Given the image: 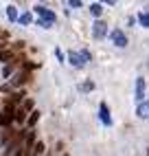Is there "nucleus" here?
<instances>
[{
  "instance_id": "nucleus-14",
  "label": "nucleus",
  "mask_w": 149,
  "mask_h": 156,
  "mask_svg": "<svg viewBox=\"0 0 149 156\" xmlns=\"http://www.w3.org/2000/svg\"><path fill=\"white\" fill-rule=\"evenodd\" d=\"M44 152H46V145L42 143V141L33 143V147H31V154H44Z\"/></svg>"
},
{
  "instance_id": "nucleus-26",
  "label": "nucleus",
  "mask_w": 149,
  "mask_h": 156,
  "mask_svg": "<svg viewBox=\"0 0 149 156\" xmlns=\"http://www.w3.org/2000/svg\"><path fill=\"white\" fill-rule=\"evenodd\" d=\"M2 48H7V42H5L2 37H0V51H2Z\"/></svg>"
},
{
  "instance_id": "nucleus-8",
  "label": "nucleus",
  "mask_w": 149,
  "mask_h": 156,
  "mask_svg": "<svg viewBox=\"0 0 149 156\" xmlns=\"http://www.w3.org/2000/svg\"><path fill=\"white\" fill-rule=\"evenodd\" d=\"M24 147L26 150H31V147H33V143H35V130L33 128H31V130H26V134H24Z\"/></svg>"
},
{
  "instance_id": "nucleus-16",
  "label": "nucleus",
  "mask_w": 149,
  "mask_h": 156,
  "mask_svg": "<svg viewBox=\"0 0 149 156\" xmlns=\"http://www.w3.org/2000/svg\"><path fill=\"white\" fill-rule=\"evenodd\" d=\"M7 18L11 20V22H16L18 20V9L16 7H7Z\"/></svg>"
},
{
  "instance_id": "nucleus-7",
  "label": "nucleus",
  "mask_w": 149,
  "mask_h": 156,
  "mask_svg": "<svg viewBox=\"0 0 149 156\" xmlns=\"http://www.w3.org/2000/svg\"><path fill=\"white\" fill-rule=\"evenodd\" d=\"M145 99V79L138 77L136 79V101H143Z\"/></svg>"
},
{
  "instance_id": "nucleus-23",
  "label": "nucleus",
  "mask_w": 149,
  "mask_h": 156,
  "mask_svg": "<svg viewBox=\"0 0 149 156\" xmlns=\"http://www.w3.org/2000/svg\"><path fill=\"white\" fill-rule=\"evenodd\" d=\"M68 5H70V7H77V9H79V7H81V0H68Z\"/></svg>"
},
{
  "instance_id": "nucleus-25",
  "label": "nucleus",
  "mask_w": 149,
  "mask_h": 156,
  "mask_svg": "<svg viewBox=\"0 0 149 156\" xmlns=\"http://www.w3.org/2000/svg\"><path fill=\"white\" fill-rule=\"evenodd\" d=\"M0 37H2V40H7V37H9V33H7L5 29H0Z\"/></svg>"
},
{
  "instance_id": "nucleus-2",
  "label": "nucleus",
  "mask_w": 149,
  "mask_h": 156,
  "mask_svg": "<svg viewBox=\"0 0 149 156\" xmlns=\"http://www.w3.org/2000/svg\"><path fill=\"white\" fill-rule=\"evenodd\" d=\"M110 37H112L114 46H119V48H125V46H127V35L123 33L121 29H114L112 33H110Z\"/></svg>"
},
{
  "instance_id": "nucleus-1",
  "label": "nucleus",
  "mask_w": 149,
  "mask_h": 156,
  "mask_svg": "<svg viewBox=\"0 0 149 156\" xmlns=\"http://www.w3.org/2000/svg\"><path fill=\"white\" fill-rule=\"evenodd\" d=\"M29 79H31V70L20 66V70L11 73V81H9V84H11V88H22V86L29 84Z\"/></svg>"
},
{
  "instance_id": "nucleus-18",
  "label": "nucleus",
  "mask_w": 149,
  "mask_h": 156,
  "mask_svg": "<svg viewBox=\"0 0 149 156\" xmlns=\"http://www.w3.org/2000/svg\"><path fill=\"white\" fill-rule=\"evenodd\" d=\"M18 20H20L22 24H31V22H33V18H31V13H20V16H18Z\"/></svg>"
},
{
  "instance_id": "nucleus-3",
  "label": "nucleus",
  "mask_w": 149,
  "mask_h": 156,
  "mask_svg": "<svg viewBox=\"0 0 149 156\" xmlns=\"http://www.w3.org/2000/svg\"><path fill=\"white\" fill-rule=\"evenodd\" d=\"M92 35L97 40H103L105 35H108V24H105L103 20H97V22L92 24Z\"/></svg>"
},
{
  "instance_id": "nucleus-11",
  "label": "nucleus",
  "mask_w": 149,
  "mask_h": 156,
  "mask_svg": "<svg viewBox=\"0 0 149 156\" xmlns=\"http://www.w3.org/2000/svg\"><path fill=\"white\" fill-rule=\"evenodd\" d=\"M11 123H13V114L11 112H7V110H2V112H0V126H11Z\"/></svg>"
},
{
  "instance_id": "nucleus-6",
  "label": "nucleus",
  "mask_w": 149,
  "mask_h": 156,
  "mask_svg": "<svg viewBox=\"0 0 149 156\" xmlns=\"http://www.w3.org/2000/svg\"><path fill=\"white\" fill-rule=\"evenodd\" d=\"M99 117H101V121L105 123V126H112V117H110V108L105 106V103H101L99 106Z\"/></svg>"
},
{
  "instance_id": "nucleus-27",
  "label": "nucleus",
  "mask_w": 149,
  "mask_h": 156,
  "mask_svg": "<svg viewBox=\"0 0 149 156\" xmlns=\"http://www.w3.org/2000/svg\"><path fill=\"white\" fill-rule=\"evenodd\" d=\"M101 2H105V5H114L116 0H101Z\"/></svg>"
},
{
  "instance_id": "nucleus-21",
  "label": "nucleus",
  "mask_w": 149,
  "mask_h": 156,
  "mask_svg": "<svg viewBox=\"0 0 149 156\" xmlns=\"http://www.w3.org/2000/svg\"><path fill=\"white\" fill-rule=\"evenodd\" d=\"M79 55H81V59H83V62H90V59H92V55H90V51H86V48H83V51H81Z\"/></svg>"
},
{
  "instance_id": "nucleus-24",
  "label": "nucleus",
  "mask_w": 149,
  "mask_h": 156,
  "mask_svg": "<svg viewBox=\"0 0 149 156\" xmlns=\"http://www.w3.org/2000/svg\"><path fill=\"white\" fill-rule=\"evenodd\" d=\"M13 48H16V51H20V48H24V42H22V40H20V42H16V44H13Z\"/></svg>"
},
{
  "instance_id": "nucleus-12",
  "label": "nucleus",
  "mask_w": 149,
  "mask_h": 156,
  "mask_svg": "<svg viewBox=\"0 0 149 156\" xmlns=\"http://www.w3.org/2000/svg\"><path fill=\"white\" fill-rule=\"evenodd\" d=\"M22 99H24V90H13L7 97V101H11V103H22Z\"/></svg>"
},
{
  "instance_id": "nucleus-22",
  "label": "nucleus",
  "mask_w": 149,
  "mask_h": 156,
  "mask_svg": "<svg viewBox=\"0 0 149 156\" xmlns=\"http://www.w3.org/2000/svg\"><path fill=\"white\" fill-rule=\"evenodd\" d=\"M22 108H24L26 112H31V110H33V101H31V99H24V103H22Z\"/></svg>"
},
{
  "instance_id": "nucleus-17",
  "label": "nucleus",
  "mask_w": 149,
  "mask_h": 156,
  "mask_svg": "<svg viewBox=\"0 0 149 156\" xmlns=\"http://www.w3.org/2000/svg\"><path fill=\"white\" fill-rule=\"evenodd\" d=\"M138 22H140L145 29H149V11H145V13H140V16H138Z\"/></svg>"
},
{
  "instance_id": "nucleus-10",
  "label": "nucleus",
  "mask_w": 149,
  "mask_h": 156,
  "mask_svg": "<svg viewBox=\"0 0 149 156\" xmlns=\"http://www.w3.org/2000/svg\"><path fill=\"white\" fill-rule=\"evenodd\" d=\"M136 114H138L140 119H149V103H143V101H138Z\"/></svg>"
},
{
  "instance_id": "nucleus-28",
  "label": "nucleus",
  "mask_w": 149,
  "mask_h": 156,
  "mask_svg": "<svg viewBox=\"0 0 149 156\" xmlns=\"http://www.w3.org/2000/svg\"><path fill=\"white\" fill-rule=\"evenodd\" d=\"M147 154H149V147H147Z\"/></svg>"
},
{
  "instance_id": "nucleus-15",
  "label": "nucleus",
  "mask_w": 149,
  "mask_h": 156,
  "mask_svg": "<svg viewBox=\"0 0 149 156\" xmlns=\"http://www.w3.org/2000/svg\"><path fill=\"white\" fill-rule=\"evenodd\" d=\"M90 13H92L94 18H101V13H103V7H101L99 2H94V5H90Z\"/></svg>"
},
{
  "instance_id": "nucleus-5",
  "label": "nucleus",
  "mask_w": 149,
  "mask_h": 156,
  "mask_svg": "<svg viewBox=\"0 0 149 156\" xmlns=\"http://www.w3.org/2000/svg\"><path fill=\"white\" fill-rule=\"evenodd\" d=\"M68 64L74 66V68H83V66H86V62L81 59L79 53H72V51H70V53H68Z\"/></svg>"
},
{
  "instance_id": "nucleus-9",
  "label": "nucleus",
  "mask_w": 149,
  "mask_h": 156,
  "mask_svg": "<svg viewBox=\"0 0 149 156\" xmlns=\"http://www.w3.org/2000/svg\"><path fill=\"white\" fill-rule=\"evenodd\" d=\"M13 121H16V123H20V126H22V123H26V110L16 106V112H13Z\"/></svg>"
},
{
  "instance_id": "nucleus-20",
  "label": "nucleus",
  "mask_w": 149,
  "mask_h": 156,
  "mask_svg": "<svg viewBox=\"0 0 149 156\" xmlns=\"http://www.w3.org/2000/svg\"><path fill=\"white\" fill-rule=\"evenodd\" d=\"M37 27H42V29H50L53 22H48V20H42V18H40V20H37Z\"/></svg>"
},
{
  "instance_id": "nucleus-13",
  "label": "nucleus",
  "mask_w": 149,
  "mask_h": 156,
  "mask_svg": "<svg viewBox=\"0 0 149 156\" xmlns=\"http://www.w3.org/2000/svg\"><path fill=\"white\" fill-rule=\"evenodd\" d=\"M37 121H40V110H31V112H29V117H26V126H29V128H33Z\"/></svg>"
},
{
  "instance_id": "nucleus-4",
  "label": "nucleus",
  "mask_w": 149,
  "mask_h": 156,
  "mask_svg": "<svg viewBox=\"0 0 149 156\" xmlns=\"http://www.w3.org/2000/svg\"><path fill=\"white\" fill-rule=\"evenodd\" d=\"M33 11L42 18V20H48V22H55V13H53V11H48V9L44 7V5H35L33 7Z\"/></svg>"
},
{
  "instance_id": "nucleus-19",
  "label": "nucleus",
  "mask_w": 149,
  "mask_h": 156,
  "mask_svg": "<svg viewBox=\"0 0 149 156\" xmlns=\"http://www.w3.org/2000/svg\"><path fill=\"white\" fill-rule=\"evenodd\" d=\"M90 90H94V84H92V81H83V84H81V92H90Z\"/></svg>"
}]
</instances>
